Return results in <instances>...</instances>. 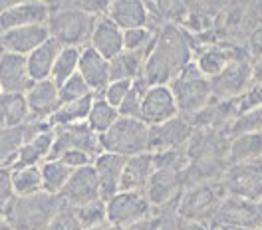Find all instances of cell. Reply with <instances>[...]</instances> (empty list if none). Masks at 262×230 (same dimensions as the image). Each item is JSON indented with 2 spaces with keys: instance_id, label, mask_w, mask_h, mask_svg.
<instances>
[{
  "instance_id": "13",
  "label": "cell",
  "mask_w": 262,
  "mask_h": 230,
  "mask_svg": "<svg viewBox=\"0 0 262 230\" xmlns=\"http://www.w3.org/2000/svg\"><path fill=\"white\" fill-rule=\"evenodd\" d=\"M195 133V127L189 119L175 117L163 125L151 127V143L149 153H165V151H179L189 145L191 137Z\"/></svg>"
},
{
  "instance_id": "21",
  "label": "cell",
  "mask_w": 262,
  "mask_h": 230,
  "mask_svg": "<svg viewBox=\"0 0 262 230\" xmlns=\"http://www.w3.org/2000/svg\"><path fill=\"white\" fill-rule=\"evenodd\" d=\"M125 161H127V157L107 153V151H101L94 159V169H96V175H98L103 200H107L110 197H114L115 193H119Z\"/></svg>"
},
{
  "instance_id": "25",
  "label": "cell",
  "mask_w": 262,
  "mask_h": 230,
  "mask_svg": "<svg viewBox=\"0 0 262 230\" xmlns=\"http://www.w3.org/2000/svg\"><path fill=\"white\" fill-rule=\"evenodd\" d=\"M50 123H36L30 121L26 125L20 127H6L0 129V167H8V163L12 161V157L16 155V151L28 139H32L38 131H42L44 127H48Z\"/></svg>"
},
{
  "instance_id": "47",
  "label": "cell",
  "mask_w": 262,
  "mask_h": 230,
  "mask_svg": "<svg viewBox=\"0 0 262 230\" xmlns=\"http://www.w3.org/2000/svg\"><path fill=\"white\" fill-rule=\"evenodd\" d=\"M12 4H14V2H10V0H0V14H4Z\"/></svg>"
},
{
  "instance_id": "37",
  "label": "cell",
  "mask_w": 262,
  "mask_h": 230,
  "mask_svg": "<svg viewBox=\"0 0 262 230\" xmlns=\"http://www.w3.org/2000/svg\"><path fill=\"white\" fill-rule=\"evenodd\" d=\"M155 36H157V32L149 26L123 30V50H127V52H149L153 42H155Z\"/></svg>"
},
{
  "instance_id": "35",
  "label": "cell",
  "mask_w": 262,
  "mask_h": 230,
  "mask_svg": "<svg viewBox=\"0 0 262 230\" xmlns=\"http://www.w3.org/2000/svg\"><path fill=\"white\" fill-rule=\"evenodd\" d=\"M230 107L234 117L262 107V82H252L238 98L230 99Z\"/></svg>"
},
{
  "instance_id": "30",
  "label": "cell",
  "mask_w": 262,
  "mask_h": 230,
  "mask_svg": "<svg viewBox=\"0 0 262 230\" xmlns=\"http://www.w3.org/2000/svg\"><path fill=\"white\" fill-rule=\"evenodd\" d=\"M0 121L4 129L30 123L28 103L24 94H4L0 98Z\"/></svg>"
},
{
  "instance_id": "46",
  "label": "cell",
  "mask_w": 262,
  "mask_h": 230,
  "mask_svg": "<svg viewBox=\"0 0 262 230\" xmlns=\"http://www.w3.org/2000/svg\"><path fill=\"white\" fill-rule=\"evenodd\" d=\"M252 82H262V56L252 60Z\"/></svg>"
},
{
  "instance_id": "42",
  "label": "cell",
  "mask_w": 262,
  "mask_h": 230,
  "mask_svg": "<svg viewBox=\"0 0 262 230\" xmlns=\"http://www.w3.org/2000/svg\"><path fill=\"white\" fill-rule=\"evenodd\" d=\"M14 189H12V179H10V169L0 167V216H4L10 202L14 200Z\"/></svg>"
},
{
  "instance_id": "19",
  "label": "cell",
  "mask_w": 262,
  "mask_h": 230,
  "mask_svg": "<svg viewBox=\"0 0 262 230\" xmlns=\"http://www.w3.org/2000/svg\"><path fill=\"white\" fill-rule=\"evenodd\" d=\"M32 78L28 74L26 58L2 52L0 58V87L4 94H26L32 85Z\"/></svg>"
},
{
  "instance_id": "5",
  "label": "cell",
  "mask_w": 262,
  "mask_h": 230,
  "mask_svg": "<svg viewBox=\"0 0 262 230\" xmlns=\"http://www.w3.org/2000/svg\"><path fill=\"white\" fill-rule=\"evenodd\" d=\"M169 87H171L173 96L177 99L179 115L185 117V119L195 117L199 111H203L213 101L211 80L205 78L196 70V66L193 62L185 67L173 82L169 83Z\"/></svg>"
},
{
  "instance_id": "15",
  "label": "cell",
  "mask_w": 262,
  "mask_h": 230,
  "mask_svg": "<svg viewBox=\"0 0 262 230\" xmlns=\"http://www.w3.org/2000/svg\"><path fill=\"white\" fill-rule=\"evenodd\" d=\"M50 14H52V2H42V0L14 2L4 14H0V30L8 32L22 26L48 24Z\"/></svg>"
},
{
  "instance_id": "41",
  "label": "cell",
  "mask_w": 262,
  "mask_h": 230,
  "mask_svg": "<svg viewBox=\"0 0 262 230\" xmlns=\"http://www.w3.org/2000/svg\"><path fill=\"white\" fill-rule=\"evenodd\" d=\"M48 230H82L80 220L76 216V211L72 206H64L58 211V214L52 218Z\"/></svg>"
},
{
  "instance_id": "43",
  "label": "cell",
  "mask_w": 262,
  "mask_h": 230,
  "mask_svg": "<svg viewBox=\"0 0 262 230\" xmlns=\"http://www.w3.org/2000/svg\"><path fill=\"white\" fill-rule=\"evenodd\" d=\"M50 159H60V161H64L70 169H82V167H90V165H94V155H90V153H85V151H76V149H72V151H64L62 155H58V157H50Z\"/></svg>"
},
{
  "instance_id": "39",
  "label": "cell",
  "mask_w": 262,
  "mask_h": 230,
  "mask_svg": "<svg viewBox=\"0 0 262 230\" xmlns=\"http://www.w3.org/2000/svg\"><path fill=\"white\" fill-rule=\"evenodd\" d=\"M58 91H60V101H62V103H68V101H78V99L94 96V94H92V89H90V85L83 82V78L80 76V74L72 76L68 82L62 83V85L58 87Z\"/></svg>"
},
{
  "instance_id": "33",
  "label": "cell",
  "mask_w": 262,
  "mask_h": 230,
  "mask_svg": "<svg viewBox=\"0 0 262 230\" xmlns=\"http://www.w3.org/2000/svg\"><path fill=\"white\" fill-rule=\"evenodd\" d=\"M12 189L16 197H32L42 193V173L40 167H24L10 171Z\"/></svg>"
},
{
  "instance_id": "54",
  "label": "cell",
  "mask_w": 262,
  "mask_h": 230,
  "mask_svg": "<svg viewBox=\"0 0 262 230\" xmlns=\"http://www.w3.org/2000/svg\"><path fill=\"white\" fill-rule=\"evenodd\" d=\"M256 230H262V226H258V228H256Z\"/></svg>"
},
{
  "instance_id": "2",
  "label": "cell",
  "mask_w": 262,
  "mask_h": 230,
  "mask_svg": "<svg viewBox=\"0 0 262 230\" xmlns=\"http://www.w3.org/2000/svg\"><path fill=\"white\" fill-rule=\"evenodd\" d=\"M98 18L83 12L78 2H52L48 18L50 38L62 48H85L96 28Z\"/></svg>"
},
{
  "instance_id": "7",
  "label": "cell",
  "mask_w": 262,
  "mask_h": 230,
  "mask_svg": "<svg viewBox=\"0 0 262 230\" xmlns=\"http://www.w3.org/2000/svg\"><path fill=\"white\" fill-rule=\"evenodd\" d=\"M227 195H229L227 187L214 181L191 187L187 193L181 195V200L177 204V214H181L183 218L195 220V222H201L205 216L213 218L219 213L221 204L225 202Z\"/></svg>"
},
{
  "instance_id": "18",
  "label": "cell",
  "mask_w": 262,
  "mask_h": 230,
  "mask_svg": "<svg viewBox=\"0 0 262 230\" xmlns=\"http://www.w3.org/2000/svg\"><path fill=\"white\" fill-rule=\"evenodd\" d=\"M50 40L48 24H36V26H22L2 34V52H10L18 56H28L36 48H40L44 42Z\"/></svg>"
},
{
  "instance_id": "14",
  "label": "cell",
  "mask_w": 262,
  "mask_h": 230,
  "mask_svg": "<svg viewBox=\"0 0 262 230\" xmlns=\"http://www.w3.org/2000/svg\"><path fill=\"white\" fill-rule=\"evenodd\" d=\"M246 50L245 44H232V42H214V44H209L205 48L196 50L195 58H193V64L196 66V70L213 80L216 78L225 67L229 66L230 62L243 54Z\"/></svg>"
},
{
  "instance_id": "9",
  "label": "cell",
  "mask_w": 262,
  "mask_h": 230,
  "mask_svg": "<svg viewBox=\"0 0 262 230\" xmlns=\"http://www.w3.org/2000/svg\"><path fill=\"white\" fill-rule=\"evenodd\" d=\"M175 117H179V107H177V99L173 96L171 87L169 85H149L145 96H143V101H141L139 119L149 127H157Z\"/></svg>"
},
{
  "instance_id": "34",
  "label": "cell",
  "mask_w": 262,
  "mask_h": 230,
  "mask_svg": "<svg viewBox=\"0 0 262 230\" xmlns=\"http://www.w3.org/2000/svg\"><path fill=\"white\" fill-rule=\"evenodd\" d=\"M80 52L82 48H62L58 58H56V64L52 70V76L50 80L56 83L58 87L64 82H68L72 76L78 74V66H80Z\"/></svg>"
},
{
  "instance_id": "12",
  "label": "cell",
  "mask_w": 262,
  "mask_h": 230,
  "mask_svg": "<svg viewBox=\"0 0 262 230\" xmlns=\"http://www.w3.org/2000/svg\"><path fill=\"white\" fill-rule=\"evenodd\" d=\"M54 129V149L50 157H58L64 151H85L94 157L101 153L99 137L88 127V123L80 125H64V127H52Z\"/></svg>"
},
{
  "instance_id": "6",
  "label": "cell",
  "mask_w": 262,
  "mask_h": 230,
  "mask_svg": "<svg viewBox=\"0 0 262 230\" xmlns=\"http://www.w3.org/2000/svg\"><path fill=\"white\" fill-rule=\"evenodd\" d=\"M105 211L107 222L117 230L157 216V211L149 202L145 191H119L105 200Z\"/></svg>"
},
{
  "instance_id": "10",
  "label": "cell",
  "mask_w": 262,
  "mask_h": 230,
  "mask_svg": "<svg viewBox=\"0 0 262 230\" xmlns=\"http://www.w3.org/2000/svg\"><path fill=\"white\" fill-rule=\"evenodd\" d=\"M225 187L232 197L250 202L262 200V159L254 163L229 167L225 173Z\"/></svg>"
},
{
  "instance_id": "22",
  "label": "cell",
  "mask_w": 262,
  "mask_h": 230,
  "mask_svg": "<svg viewBox=\"0 0 262 230\" xmlns=\"http://www.w3.org/2000/svg\"><path fill=\"white\" fill-rule=\"evenodd\" d=\"M90 46L101 54L105 60H114L123 52V30L107 16L98 18L96 28L90 38Z\"/></svg>"
},
{
  "instance_id": "1",
  "label": "cell",
  "mask_w": 262,
  "mask_h": 230,
  "mask_svg": "<svg viewBox=\"0 0 262 230\" xmlns=\"http://www.w3.org/2000/svg\"><path fill=\"white\" fill-rule=\"evenodd\" d=\"M195 58L189 34L181 26H163L151 46L143 80L149 85H169Z\"/></svg>"
},
{
  "instance_id": "26",
  "label": "cell",
  "mask_w": 262,
  "mask_h": 230,
  "mask_svg": "<svg viewBox=\"0 0 262 230\" xmlns=\"http://www.w3.org/2000/svg\"><path fill=\"white\" fill-rule=\"evenodd\" d=\"M262 159V131L243 133L229 139L227 147V163L229 167L234 165L254 163Z\"/></svg>"
},
{
  "instance_id": "16",
  "label": "cell",
  "mask_w": 262,
  "mask_h": 230,
  "mask_svg": "<svg viewBox=\"0 0 262 230\" xmlns=\"http://www.w3.org/2000/svg\"><path fill=\"white\" fill-rule=\"evenodd\" d=\"M24 96H26V103H28L30 121H36V123H48L50 117L62 105L58 85L52 80L34 82Z\"/></svg>"
},
{
  "instance_id": "31",
  "label": "cell",
  "mask_w": 262,
  "mask_h": 230,
  "mask_svg": "<svg viewBox=\"0 0 262 230\" xmlns=\"http://www.w3.org/2000/svg\"><path fill=\"white\" fill-rule=\"evenodd\" d=\"M96 96H90V98L78 99V101H68L62 103L58 107V111L50 117V125L52 127H64V125H80L88 121V115L92 109V103H94Z\"/></svg>"
},
{
  "instance_id": "27",
  "label": "cell",
  "mask_w": 262,
  "mask_h": 230,
  "mask_svg": "<svg viewBox=\"0 0 262 230\" xmlns=\"http://www.w3.org/2000/svg\"><path fill=\"white\" fill-rule=\"evenodd\" d=\"M60 50H62V46L56 40L50 38L48 42H44L40 48H36L32 54L26 56V66H28V74H30L32 82L50 80Z\"/></svg>"
},
{
  "instance_id": "48",
  "label": "cell",
  "mask_w": 262,
  "mask_h": 230,
  "mask_svg": "<svg viewBox=\"0 0 262 230\" xmlns=\"http://www.w3.org/2000/svg\"><path fill=\"white\" fill-rule=\"evenodd\" d=\"M85 230H117L115 226H112L110 222H103V224H99V226H94V228H85Z\"/></svg>"
},
{
  "instance_id": "4",
  "label": "cell",
  "mask_w": 262,
  "mask_h": 230,
  "mask_svg": "<svg viewBox=\"0 0 262 230\" xmlns=\"http://www.w3.org/2000/svg\"><path fill=\"white\" fill-rule=\"evenodd\" d=\"M151 127L135 117H119L114 127L99 137L101 151L115 153L121 157H133L149 153Z\"/></svg>"
},
{
  "instance_id": "36",
  "label": "cell",
  "mask_w": 262,
  "mask_h": 230,
  "mask_svg": "<svg viewBox=\"0 0 262 230\" xmlns=\"http://www.w3.org/2000/svg\"><path fill=\"white\" fill-rule=\"evenodd\" d=\"M74 211H76V216L80 220L82 230L94 228V226H99V224L107 222V211H105V200L103 198L94 200V202H88V204L78 206Z\"/></svg>"
},
{
  "instance_id": "49",
  "label": "cell",
  "mask_w": 262,
  "mask_h": 230,
  "mask_svg": "<svg viewBox=\"0 0 262 230\" xmlns=\"http://www.w3.org/2000/svg\"><path fill=\"white\" fill-rule=\"evenodd\" d=\"M0 230H12L10 226H8V222H6L4 216H0Z\"/></svg>"
},
{
  "instance_id": "32",
  "label": "cell",
  "mask_w": 262,
  "mask_h": 230,
  "mask_svg": "<svg viewBox=\"0 0 262 230\" xmlns=\"http://www.w3.org/2000/svg\"><path fill=\"white\" fill-rule=\"evenodd\" d=\"M119 117H121V115H119V111L115 109L114 105H110L103 98L96 96L85 123H88V127L96 133L98 137H101L103 133H107L114 127V123Z\"/></svg>"
},
{
  "instance_id": "3",
  "label": "cell",
  "mask_w": 262,
  "mask_h": 230,
  "mask_svg": "<svg viewBox=\"0 0 262 230\" xmlns=\"http://www.w3.org/2000/svg\"><path fill=\"white\" fill-rule=\"evenodd\" d=\"M62 209V200L48 193L14 197L4 214L12 230H48L52 218Z\"/></svg>"
},
{
  "instance_id": "17",
  "label": "cell",
  "mask_w": 262,
  "mask_h": 230,
  "mask_svg": "<svg viewBox=\"0 0 262 230\" xmlns=\"http://www.w3.org/2000/svg\"><path fill=\"white\" fill-rule=\"evenodd\" d=\"M52 149H54V129L52 125H48L18 149L6 169L14 171V169H24V167H40L46 159H50Z\"/></svg>"
},
{
  "instance_id": "23",
  "label": "cell",
  "mask_w": 262,
  "mask_h": 230,
  "mask_svg": "<svg viewBox=\"0 0 262 230\" xmlns=\"http://www.w3.org/2000/svg\"><path fill=\"white\" fill-rule=\"evenodd\" d=\"M105 16L121 30L143 28L149 24L147 4L141 0H112Z\"/></svg>"
},
{
  "instance_id": "29",
  "label": "cell",
  "mask_w": 262,
  "mask_h": 230,
  "mask_svg": "<svg viewBox=\"0 0 262 230\" xmlns=\"http://www.w3.org/2000/svg\"><path fill=\"white\" fill-rule=\"evenodd\" d=\"M40 173H42V193H48L52 197H60V193L64 191V187L74 173V169H70L60 159H46L40 165Z\"/></svg>"
},
{
  "instance_id": "28",
  "label": "cell",
  "mask_w": 262,
  "mask_h": 230,
  "mask_svg": "<svg viewBox=\"0 0 262 230\" xmlns=\"http://www.w3.org/2000/svg\"><path fill=\"white\" fill-rule=\"evenodd\" d=\"M149 52H127V50H123L119 56H115L114 60H110L112 82H115V80L135 82V80L143 78Z\"/></svg>"
},
{
  "instance_id": "24",
  "label": "cell",
  "mask_w": 262,
  "mask_h": 230,
  "mask_svg": "<svg viewBox=\"0 0 262 230\" xmlns=\"http://www.w3.org/2000/svg\"><path fill=\"white\" fill-rule=\"evenodd\" d=\"M153 173H155L153 153H141V155L127 157L119 191H145Z\"/></svg>"
},
{
  "instance_id": "8",
  "label": "cell",
  "mask_w": 262,
  "mask_h": 230,
  "mask_svg": "<svg viewBox=\"0 0 262 230\" xmlns=\"http://www.w3.org/2000/svg\"><path fill=\"white\" fill-rule=\"evenodd\" d=\"M252 83V58L245 50L216 78L211 80V91L216 101L236 99Z\"/></svg>"
},
{
  "instance_id": "38",
  "label": "cell",
  "mask_w": 262,
  "mask_h": 230,
  "mask_svg": "<svg viewBox=\"0 0 262 230\" xmlns=\"http://www.w3.org/2000/svg\"><path fill=\"white\" fill-rule=\"evenodd\" d=\"M147 87H149V83L145 82L143 78H139V80H135V82L131 83L129 94H127L125 101L121 103V107H119V115H121V117H135V119H139L141 101H143V96H145Z\"/></svg>"
},
{
  "instance_id": "20",
  "label": "cell",
  "mask_w": 262,
  "mask_h": 230,
  "mask_svg": "<svg viewBox=\"0 0 262 230\" xmlns=\"http://www.w3.org/2000/svg\"><path fill=\"white\" fill-rule=\"evenodd\" d=\"M78 74L83 78V82L90 85L94 96H101V91L112 82L110 74V60H105L92 46H85L80 52V66Z\"/></svg>"
},
{
  "instance_id": "53",
  "label": "cell",
  "mask_w": 262,
  "mask_h": 230,
  "mask_svg": "<svg viewBox=\"0 0 262 230\" xmlns=\"http://www.w3.org/2000/svg\"><path fill=\"white\" fill-rule=\"evenodd\" d=\"M0 58H2V50H0Z\"/></svg>"
},
{
  "instance_id": "51",
  "label": "cell",
  "mask_w": 262,
  "mask_h": 230,
  "mask_svg": "<svg viewBox=\"0 0 262 230\" xmlns=\"http://www.w3.org/2000/svg\"><path fill=\"white\" fill-rule=\"evenodd\" d=\"M2 96H4V91H2V87H0V98H2Z\"/></svg>"
},
{
  "instance_id": "40",
  "label": "cell",
  "mask_w": 262,
  "mask_h": 230,
  "mask_svg": "<svg viewBox=\"0 0 262 230\" xmlns=\"http://www.w3.org/2000/svg\"><path fill=\"white\" fill-rule=\"evenodd\" d=\"M131 83L133 82H125V80H115V82H110L107 83V87L101 91V96H99V98H103L110 105H114L115 109L119 111L121 103L125 101L127 94H129Z\"/></svg>"
},
{
  "instance_id": "11",
  "label": "cell",
  "mask_w": 262,
  "mask_h": 230,
  "mask_svg": "<svg viewBox=\"0 0 262 230\" xmlns=\"http://www.w3.org/2000/svg\"><path fill=\"white\" fill-rule=\"evenodd\" d=\"M58 198L62 200L64 206H72V209H78V206H83L88 202L103 198L94 165L76 169Z\"/></svg>"
},
{
  "instance_id": "50",
  "label": "cell",
  "mask_w": 262,
  "mask_h": 230,
  "mask_svg": "<svg viewBox=\"0 0 262 230\" xmlns=\"http://www.w3.org/2000/svg\"><path fill=\"white\" fill-rule=\"evenodd\" d=\"M221 230H254V228H245V226H223Z\"/></svg>"
},
{
  "instance_id": "44",
  "label": "cell",
  "mask_w": 262,
  "mask_h": 230,
  "mask_svg": "<svg viewBox=\"0 0 262 230\" xmlns=\"http://www.w3.org/2000/svg\"><path fill=\"white\" fill-rule=\"evenodd\" d=\"M245 46H246V50H248V54H250L252 60H254V58H260L262 56V26L260 28H256L254 32L246 38Z\"/></svg>"
},
{
  "instance_id": "52",
  "label": "cell",
  "mask_w": 262,
  "mask_h": 230,
  "mask_svg": "<svg viewBox=\"0 0 262 230\" xmlns=\"http://www.w3.org/2000/svg\"><path fill=\"white\" fill-rule=\"evenodd\" d=\"M0 129H4V127H2V121H0Z\"/></svg>"
},
{
  "instance_id": "45",
  "label": "cell",
  "mask_w": 262,
  "mask_h": 230,
  "mask_svg": "<svg viewBox=\"0 0 262 230\" xmlns=\"http://www.w3.org/2000/svg\"><path fill=\"white\" fill-rule=\"evenodd\" d=\"M161 228V216H153V218H147L143 222H137V224H131L123 230H159Z\"/></svg>"
}]
</instances>
